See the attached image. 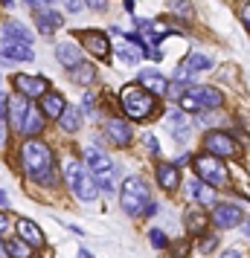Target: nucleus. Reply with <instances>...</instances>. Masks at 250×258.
<instances>
[{
  "instance_id": "obj_39",
  "label": "nucleus",
  "mask_w": 250,
  "mask_h": 258,
  "mask_svg": "<svg viewBox=\"0 0 250 258\" xmlns=\"http://www.w3.org/2000/svg\"><path fill=\"white\" fill-rule=\"evenodd\" d=\"M145 145L152 148V154H155V157H157V154H160V148H157V140H155V137H152V134L145 137Z\"/></svg>"
},
{
  "instance_id": "obj_38",
  "label": "nucleus",
  "mask_w": 250,
  "mask_h": 258,
  "mask_svg": "<svg viewBox=\"0 0 250 258\" xmlns=\"http://www.w3.org/2000/svg\"><path fill=\"white\" fill-rule=\"evenodd\" d=\"M96 99H93V96H90V93H87V96H84V113H96Z\"/></svg>"
},
{
  "instance_id": "obj_20",
  "label": "nucleus",
  "mask_w": 250,
  "mask_h": 258,
  "mask_svg": "<svg viewBox=\"0 0 250 258\" xmlns=\"http://www.w3.org/2000/svg\"><path fill=\"white\" fill-rule=\"evenodd\" d=\"M64 107H67V102L61 99L59 93H44V99H41V113L49 119H61V113H64Z\"/></svg>"
},
{
  "instance_id": "obj_30",
  "label": "nucleus",
  "mask_w": 250,
  "mask_h": 258,
  "mask_svg": "<svg viewBox=\"0 0 250 258\" xmlns=\"http://www.w3.org/2000/svg\"><path fill=\"white\" fill-rule=\"evenodd\" d=\"M175 84H183V87H192L195 84V73L186 67V64H180L178 70H175Z\"/></svg>"
},
{
  "instance_id": "obj_36",
  "label": "nucleus",
  "mask_w": 250,
  "mask_h": 258,
  "mask_svg": "<svg viewBox=\"0 0 250 258\" xmlns=\"http://www.w3.org/2000/svg\"><path fill=\"white\" fill-rule=\"evenodd\" d=\"M64 6H67V12L79 15V12L84 9V0H64Z\"/></svg>"
},
{
  "instance_id": "obj_12",
  "label": "nucleus",
  "mask_w": 250,
  "mask_h": 258,
  "mask_svg": "<svg viewBox=\"0 0 250 258\" xmlns=\"http://www.w3.org/2000/svg\"><path fill=\"white\" fill-rule=\"evenodd\" d=\"M35 24H38V29H41L44 35H53L56 29H61V26H64V18H61L56 9L41 6V9H38V15H35Z\"/></svg>"
},
{
  "instance_id": "obj_41",
  "label": "nucleus",
  "mask_w": 250,
  "mask_h": 258,
  "mask_svg": "<svg viewBox=\"0 0 250 258\" xmlns=\"http://www.w3.org/2000/svg\"><path fill=\"white\" fill-rule=\"evenodd\" d=\"M241 21H244V26L250 29V3L244 6V9H241Z\"/></svg>"
},
{
  "instance_id": "obj_2",
  "label": "nucleus",
  "mask_w": 250,
  "mask_h": 258,
  "mask_svg": "<svg viewBox=\"0 0 250 258\" xmlns=\"http://www.w3.org/2000/svg\"><path fill=\"white\" fill-rule=\"evenodd\" d=\"M119 203H122V209L134 215V218H140V215H152L157 209L155 203H152V195H148V186H145L143 177H128L122 188H119Z\"/></svg>"
},
{
  "instance_id": "obj_26",
  "label": "nucleus",
  "mask_w": 250,
  "mask_h": 258,
  "mask_svg": "<svg viewBox=\"0 0 250 258\" xmlns=\"http://www.w3.org/2000/svg\"><path fill=\"white\" fill-rule=\"evenodd\" d=\"M70 79H73L76 84H90V82L96 79V70L87 64V61H82L79 67H73V70H70Z\"/></svg>"
},
{
  "instance_id": "obj_8",
  "label": "nucleus",
  "mask_w": 250,
  "mask_h": 258,
  "mask_svg": "<svg viewBox=\"0 0 250 258\" xmlns=\"http://www.w3.org/2000/svg\"><path fill=\"white\" fill-rule=\"evenodd\" d=\"M213 223L218 229H233L238 223H244V215H241V209L233 206V203H221V206H215V212H213Z\"/></svg>"
},
{
  "instance_id": "obj_34",
  "label": "nucleus",
  "mask_w": 250,
  "mask_h": 258,
  "mask_svg": "<svg viewBox=\"0 0 250 258\" xmlns=\"http://www.w3.org/2000/svg\"><path fill=\"white\" fill-rule=\"evenodd\" d=\"M6 113H9V99H6V93H0V128L6 125Z\"/></svg>"
},
{
  "instance_id": "obj_13",
  "label": "nucleus",
  "mask_w": 250,
  "mask_h": 258,
  "mask_svg": "<svg viewBox=\"0 0 250 258\" xmlns=\"http://www.w3.org/2000/svg\"><path fill=\"white\" fill-rule=\"evenodd\" d=\"M82 44L90 49L93 58H108V52H111V44H108V38L102 35V32H84Z\"/></svg>"
},
{
  "instance_id": "obj_29",
  "label": "nucleus",
  "mask_w": 250,
  "mask_h": 258,
  "mask_svg": "<svg viewBox=\"0 0 250 258\" xmlns=\"http://www.w3.org/2000/svg\"><path fill=\"white\" fill-rule=\"evenodd\" d=\"M3 249L12 258H32V246L26 241H9V244H3Z\"/></svg>"
},
{
  "instance_id": "obj_32",
  "label": "nucleus",
  "mask_w": 250,
  "mask_h": 258,
  "mask_svg": "<svg viewBox=\"0 0 250 258\" xmlns=\"http://www.w3.org/2000/svg\"><path fill=\"white\" fill-rule=\"evenodd\" d=\"M169 9H172V12H178L180 18H189V15H192L189 0H169Z\"/></svg>"
},
{
  "instance_id": "obj_3",
  "label": "nucleus",
  "mask_w": 250,
  "mask_h": 258,
  "mask_svg": "<svg viewBox=\"0 0 250 258\" xmlns=\"http://www.w3.org/2000/svg\"><path fill=\"white\" fill-rule=\"evenodd\" d=\"M67 183H70L73 195L82 200V203H93V200L99 198V183H96V177L87 174L76 160H67Z\"/></svg>"
},
{
  "instance_id": "obj_14",
  "label": "nucleus",
  "mask_w": 250,
  "mask_h": 258,
  "mask_svg": "<svg viewBox=\"0 0 250 258\" xmlns=\"http://www.w3.org/2000/svg\"><path fill=\"white\" fill-rule=\"evenodd\" d=\"M157 183H160L163 191H175L178 183H180L178 165H172V163H160V165H157Z\"/></svg>"
},
{
  "instance_id": "obj_11",
  "label": "nucleus",
  "mask_w": 250,
  "mask_h": 258,
  "mask_svg": "<svg viewBox=\"0 0 250 258\" xmlns=\"http://www.w3.org/2000/svg\"><path fill=\"white\" fill-rule=\"evenodd\" d=\"M140 84H143L152 96L169 93V79L163 76V73H157V70H143L140 73Z\"/></svg>"
},
{
  "instance_id": "obj_25",
  "label": "nucleus",
  "mask_w": 250,
  "mask_h": 258,
  "mask_svg": "<svg viewBox=\"0 0 250 258\" xmlns=\"http://www.w3.org/2000/svg\"><path fill=\"white\" fill-rule=\"evenodd\" d=\"M198 93H201V102H204V107L207 110H218L221 107V93L215 90V87H210V84H198Z\"/></svg>"
},
{
  "instance_id": "obj_45",
  "label": "nucleus",
  "mask_w": 250,
  "mask_h": 258,
  "mask_svg": "<svg viewBox=\"0 0 250 258\" xmlns=\"http://www.w3.org/2000/svg\"><path fill=\"white\" fill-rule=\"evenodd\" d=\"M244 235H247V238H250V218H247V221H244Z\"/></svg>"
},
{
  "instance_id": "obj_42",
  "label": "nucleus",
  "mask_w": 250,
  "mask_h": 258,
  "mask_svg": "<svg viewBox=\"0 0 250 258\" xmlns=\"http://www.w3.org/2000/svg\"><path fill=\"white\" fill-rule=\"evenodd\" d=\"M26 3H29V6H38V9H41V6H47V3H53V0H26Z\"/></svg>"
},
{
  "instance_id": "obj_28",
  "label": "nucleus",
  "mask_w": 250,
  "mask_h": 258,
  "mask_svg": "<svg viewBox=\"0 0 250 258\" xmlns=\"http://www.w3.org/2000/svg\"><path fill=\"white\" fill-rule=\"evenodd\" d=\"M186 67H189L192 73H207V70H213V58L204 55V52H192L189 61H186Z\"/></svg>"
},
{
  "instance_id": "obj_37",
  "label": "nucleus",
  "mask_w": 250,
  "mask_h": 258,
  "mask_svg": "<svg viewBox=\"0 0 250 258\" xmlns=\"http://www.w3.org/2000/svg\"><path fill=\"white\" fill-rule=\"evenodd\" d=\"M87 6H90V9H93V12H105L108 0H87Z\"/></svg>"
},
{
  "instance_id": "obj_15",
  "label": "nucleus",
  "mask_w": 250,
  "mask_h": 258,
  "mask_svg": "<svg viewBox=\"0 0 250 258\" xmlns=\"http://www.w3.org/2000/svg\"><path fill=\"white\" fill-rule=\"evenodd\" d=\"M15 226H18V235H21V241H26V244L32 246V249H35V246H44V232H41V229H38L32 221L21 218V221L15 223Z\"/></svg>"
},
{
  "instance_id": "obj_7",
  "label": "nucleus",
  "mask_w": 250,
  "mask_h": 258,
  "mask_svg": "<svg viewBox=\"0 0 250 258\" xmlns=\"http://www.w3.org/2000/svg\"><path fill=\"white\" fill-rule=\"evenodd\" d=\"M0 58L6 64H26V61H35V49L18 44V41H3L0 44Z\"/></svg>"
},
{
  "instance_id": "obj_22",
  "label": "nucleus",
  "mask_w": 250,
  "mask_h": 258,
  "mask_svg": "<svg viewBox=\"0 0 250 258\" xmlns=\"http://www.w3.org/2000/svg\"><path fill=\"white\" fill-rule=\"evenodd\" d=\"M3 35H6V41H18V44L32 47V32L24 24H18V21H9V24L3 26Z\"/></svg>"
},
{
  "instance_id": "obj_16",
  "label": "nucleus",
  "mask_w": 250,
  "mask_h": 258,
  "mask_svg": "<svg viewBox=\"0 0 250 258\" xmlns=\"http://www.w3.org/2000/svg\"><path fill=\"white\" fill-rule=\"evenodd\" d=\"M84 160H87V165H90L93 177H102V174H108V171L114 168L111 157H108V154H102V151H96V148H87V151H84Z\"/></svg>"
},
{
  "instance_id": "obj_27",
  "label": "nucleus",
  "mask_w": 250,
  "mask_h": 258,
  "mask_svg": "<svg viewBox=\"0 0 250 258\" xmlns=\"http://www.w3.org/2000/svg\"><path fill=\"white\" fill-rule=\"evenodd\" d=\"M117 58L122 61L125 67H134V64H140V58H143V52H140V49H134L131 44L125 41V44H122V47L117 49Z\"/></svg>"
},
{
  "instance_id": "obj_5",
  "label": "nucleus",
  "mask_w": 250,
  "mask_h": 258,
  "mask_svg": "<svg viewBox=\"0 0 250 258\" xmlns=\"http://www.w3.org/2000/svg\"><path fill=\"white\" fill-rule=\"evenodd\" d=\"M122 110H125V116H131V119L152 116V110H155V96L148 93V90L128 87V90H122Z\"/></svg>"
},
{
  "instance_id": "obj_31",
  "label": "nucleus",
  "mask_w": 250,
  "mask_h": 258,
  "mask_svg": "<svg viewBox=\"0 0 250 258\" xmlns=\"http://www.w3.org/2000/svg\"><path fill=\"white\" fill-rule=\"evenodd\" d=\"M204 215L201 212H186V226H189V232H204Z\"/></svg>"
},
{
  "instance_id": "obj_24",
  "label": "nucleus",
  "mask_w": 250,
  "mask_h": 258,
  "mask_svg": "<svg viewBox=\"0 0 250 258\" xmlns=\"http://www.w3.org/2000/svg\"><path fill=\"white\" fill-rule=\"evenodd\" d=\"M59 125L67 131V134H76V131L82 128V110L67 105V107H64V113H61V119H59Z\"/></svg>"
},
{
  "instance_id": "obj_44",
  "label": "nucleus",
  "mask_w": 250,
  "mask_h": 258,
  "mask_svg": "<svg viewBox=\"0 0 250 258\" xmlns=\"http://www.w3.org/2000/svg\"><path fill=\"white\" fill-rule=\"evenodd\" d=\"M3 229H6V215L0 212V232H3Z\"/></svg>"
},
{
  "instance_id": "obj_33",
  "label": "nucleus",
  "mask_w": 250,
  "mask_h": 258,
  "mask_svg": "<svg viewBox=\"0 0 250 258\" xmlns=\"http://www.w3.org/2000/svg\"><path fill=\"white\" fill-rule=\"evenodd\" d=\"M148 241H152L157 249H166V246H169V238L160 232V229H148Z\"/></svg>"
},
{
  "instance_id": "obj_19",
  "label": "nucleus",
  "mask_w": 250,
  "mask_h": 258,
  "mask_svg": "<svg viewBox=\"0 0 250 258\" xmlns=\"http://www.w3.org/2000/svg\"><path fill=\"white\" fill-rule=\"evenodd\" d=\"M44 131V113H41V107H26V116H24V125H21V134L26 137H38Z\"/></svg>"
},
{
  "instance_id": "obj_23",
  "label": "nucleus",
  "mask_w": 250,
  "mask_h": 258,
  "mask_svg": "<svg viewBox=\"0 0 250 258\" xmlns=\"http://www.w3.org/2000/svg\"><path fill=\"white\" fill-rule=\"evenodd\" d=\"M26 107H29V99H26V96L18 93L15 99H9V110H12V125H15V131H21V125H24Z\"/></svg>"
},
{
  "instance_id": "obj_17",
  "label": "nucleus",
  "mask_w": 250,
  "mask_h": 258,
  "mask_svg": "<svg viewBox=\"0 0 250 258\" xmlns=\"http://www.w3.org/2000/svg\"><path fill=\"white\" fill-rule=\"evenodd\" d=\"M189 195L201 206H215V188L210 186V183H204V180H198V177H192L189 180Z\"/></svg>"
},
{
  "instance_id": "obj_18",
  "label": "nucleus",
  "mask_w": 250,
  "mask_h": 258,
  "mask_svg": "<svg viewBox=\"0 0 250 258\" xmlns=\"http://www.w3.org/2000/svg\"><path fill=\"white\" fill-rule=\"evenodd\" d=\"M56 58H59V64L64 70H73V67L82 64V52H79L76 44H59V47H56Z\"/></svg>"
},
{
  "instance_id": "obj_21",
  "label": "nucleus",
  "mask_w": 250,
  "mask_h": 258,
  "mask_svg": "<svg viewBox=\"0 0 250 258\" xmlns=\"http://www.w3.org/2000/svg\"><path fill=\"white\" fill-rule=\"evenodd\" d=\"M108 137H111V142L114 145H128L131 142V128L122 122V119H108Z\"/></svg>"
},
{
  "instance_id": "obj_43",
  "label": "nucleus",
  "mask_w": 250,
  "mask_h": 258,
  "mask_svg": "<svg viewBox=\"0 0 250 258\" xmlns=\"http://www.w3.org/2000/svg\"><path fill=\"white\" fill-rule=\"evenodd\" d=\"M0 206H9V195H6L3 188H0Z\"/></svg>"
},
{
  "instance_id": "obj_40",
  "label": "nucleus",
  "mask_w": 250,
  "mask_h": 258,
  "mask_svg": "<svg viewBox=\"0 0 250 258\" xmlns=\"http://www.w3.org/2000/svg\"><path fill=\"white\" fill-rule=\"evenodd\" d=\"M218 258H244V255H241V249H224Z\"/></svg>"
},
{
  "instance_id": "obj_1",
  "label": "nucleus",
  "mask_w": 250,
  "mask_h": 258,
  "mask_svg": "<svg viewBox=\"0 0 250 258\" xmlns=\"http://www.w3.org/2000/svg\"><path fill=\"white\" fill-rule=\"evenodd\" d=\"M21 160H24L26 174L32 177L35 183H41V186H53L59 180L56 177V157L49 151V145H44V142L29 140L21 148Z\"/></svg>"
},
{
  "instance_id": "obj_35",
  "label": "nucleus",
  "mask_w": 250,
  "mask_h": 258,
  "mask_svg": "<svg viewBox=\"0 0 250 258\" xmlns=\"http://www.w3.org/2000/svg\"><path fill=\"white\" fill-rule=\"evenodd\" d=\"M215 246H218V238L210 235V238H204V241H201V252H213Z\"/></svg>"
},
{
  "instance_id": "obj_9",
  "label": "nucleus",
  "mask_w": 250,
  "mask_h": 258,
  "mask_svg": "<svg viewBox=\"0 0 250 258\" xmlns=\"http://www.w3.org/2000/svg\"><path fill=\"white\" fill-rule=\"evenodd\" d=\"M15 90L26 99H38L47 93V79L41 76H15Z\"/></svg>"
},
{
  "instance_id": "obj_4",
  "label": "nucleus",
  "mask_w": 250,
  "mask_h": 258,
  "mask_svg": "<svg viewBox=\"0 0 250 258\" xmlns=\"http://www.w3.org/2000/svg\"><path fill=\"white\" fill-rule=\"evenodd\" d=\"M195 171H198V180L210 183L213 188L227 186V180H230L227 165L221 163V157H215V154H201V157H195Z\"/></svg>"
},
{
  "instance_id": "obj_6",
  "label": "nucleus",
  "mask_w": 250,
  "mask_h": 258,
  "mask_svg": "<svg viewBox=\"0 0 250 258\" xmlns=\"http://www.w3.org/2000/svg\"><path fill=\"white\" fill-rule=\"evenodd\" d=\"M204 148L207 154H215V157H236V142L233 137H227L221 131H213V134H207V140H204Z\"/></svg>"
},
{
  "instance_id": "obj_10",
  "label": "nucleus",
  "mask_w": 250,
  "mask_h": 258,
  "mask_svg": "<svg viewBox=\"0 0 250 258\" xmlns=\"http://www.w3.org/2000/svg\"><path fill=\"white\" fill-rule=\"evenodd\" d=\"M166 122H169V128H172V137L183 145V142H189V131H192V125H189V119L183 116V110L180 107H172L166 113Z\"/></svg>"
}]
</instances>
